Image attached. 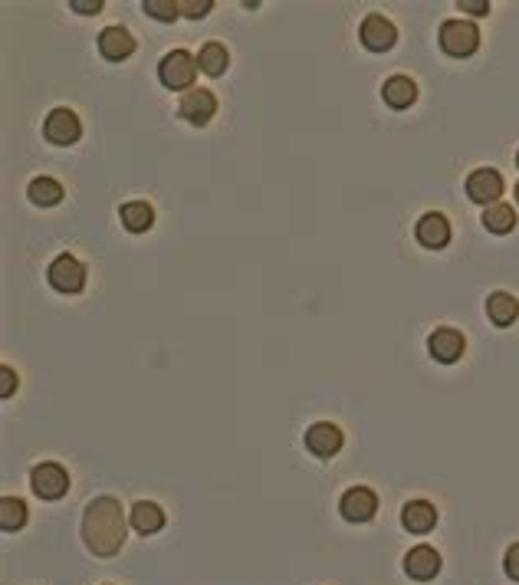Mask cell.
Masks as SVG:
<instances>
[{
	"label": "cell",
	"mask_w": 519,
	"mask_h": 585,
	"mask_svg": "<svg viewBox=\"0 0 519 585\" xmlns=\"http://www.w3.org/2000/svg\"><path fill=\"white\" fill-rule=\"evenodd\" d=\"M227 63H230V56H227L224 44H204V46H201L198 66L204 69L208 76H220V73L227 69Z\"/></svg>",
	"instance_id": "23"
},
{
	"label": "cell",
	"mask_w": 519,
	"mask_h": 585,
	"mask_svg": "<svg viewBox=\"0 0 519 585\" xmlns=\"http://www.w3.org/2000/svg\"><path fill=\"white\" fill-rule=\"evenodd\" d=\"M362 44L368 46L372 53H385L395 46V40H398V30H395V24H391L388 17H381V14H368V17L362 20Z\"/></svg>",
	"instance_id": "8"
},
{
	"label": "cell",
	"mask_w": 519,
	"mask_h": 585,
	"mask_svg": "<svg viewBox=\"0 0 519 585\" xmlns=\"http://www.w3.org/2000/svg\"><path fill=\"white\" fill-rule=\"evenodd\" d=\"M486 316H490V322L500 329L513 326L519 316V300L510 296V292H494V296L486 300Z\"/></svg>",
	"instance_id": "19"
},
{
	"label": "cell",
	"mask_w": 519,
	"mask_h": 585,
	"mask_svg": "<svg viewBox=\"0 0 519 585\" xmlns=\"http://www.w3.org/2000/svg\"><path fill=\"white\" fill-rule=\"evenodd\" d=\"M503 572H506L513 582H519V542H513L510 550H506V556H503Z\"/></svg>",
	"instance_id": "27"
},
{
	"label": "cell",
	"mask_w": 519,
	"mask_h": 585,
	"mask_svg": "<svg viewBox=\"0 0 519 585\" xmlns=\"http://www.w3.org/2000/svg\"><path fill=\"white\" fill-rule=\"evenodd\" d=\"M129 523L135 526V533L152 536V533H158V530L165 526V510L158 507V503H152V500H139V503L132 507Z\"/></svg>",
	"instance_id": "17"
},
{
	"label": "cell",
	"mask_w": 519,
	"mask_h": 585,
	"mask_svg": "<svg viewBox=\"0 0 519 585\" xmlns=\"http://www.w3.org/2000/svg\"><path fill=\"white\" fill-rule=\"evenodd\" d=\"M503 194V174L494 172V168H476L474 174L467 178V198L476 201V204H496Z\"/></svg>",
	"instance_id": "9"
},
{
	"label": "cell",
	"mask_w": 519,
	"mask_h": 585,
	"mask_svg": "<svg viewBox=\"0 0 519 585\" xmlns=\"http://www.w3.org/2000/svg\"><path fill=\"white\" fill-rule=\"evenodd\" d=\"M405 572L417 582H431L437 572H441V552L434 546H415V550L405 556Z\"/></svg>",
	"instance_id": "13"
},
{
	"label": "cell",
	"mask_w": 519,
	"mask_h": 585,
	"mask_svg": "<svg viewBox=\"0 0 519 585\" xmlns=\"http://www.w3.org/2000/svg\"><path fill=\"white\" fill-rule=\"evenodd\" d=\"M516 201H519V184H516Z\"/></svg>",
	"instance_id": "31"
},
{
	"label": "cell",
	"mask_w": 519,
	"mask_h": 585,
	"mask_svg": "<svg viewBox=\"0 0 519 585\" xmlns=\"http://www.w3.org/2000/svg\"><path fill=\"white\" fill-rule=\"evenodd\" d=\"M145 7V14L148 17H155V20H174V17H181V10H178V4L174 0H145L142 4Z\"/></svg>",
	"instance_id": "25"
},
{
	"label": "cell",
	"mask_w": 519,
	"mask_h": 585,
	"mask_svg": "<svg viewBox=\"0 0 519 585\" xmlns=\"http://www.w3.org/2000/svg\"><path fill=\"white\" fill-rule=\"evenodd\" d=\"M484 227L490 233H510L513 227H516V211H513L510 204H490L484 211Z\"/></svg>",
	"instance_id": "22"
},
{
	"label": "cell",
	"mask_w": 519,
	"mask_h": 585,
	"mask_svg": "<svg viewBox=\"0 0 519 585\" xmlns=\"http://www.w3.org/2000/svg\"><path fill=\"white\" fill-rule=\"evenodd\" d=\"M338 510L348 523H368L378 513V497H375L372 487H352V491L342 493Z\"/></svg>",
	"instance_id": "6"
},
{
	"label": "cell",
	"mask_w": 519,
	"mask_h": 585,
	"mask_svg": "<svg viewBox=\"0 0 519 585\" xmlns=\"http://www.w3.org/2000/svg\"><path fill=\"white\" fill-rule=\"evenodd\" d=\"M415 233L427 250H444L450 241V221L441 214V211H427V214L417 221Z\"/></svg>",
	"instance_id": "15"
},
{
	"label": "cell",
	"mask_w": 519,
	"mask_h": 585,
	"mask_svg": "<svg viewBox=\"0 0 519 585\" xmlns=\"http://www.w3.org/2000/svg\"><path fill=\"white\" fill-rule=\"evenodd\" d=\"M480 46V30L467 20H447L441 26V50L447 56H470Z\"/></svg>",
	"instance_id": "3"
},
{
	"label": "cell",
	"mask_w": 519,
	"mask_h": 585,
	"mask_svg": "<svg viewBox=\"0 0 519 585\" xmlns=\"http://www.w3.org/2000/svg\"><path fill=\"white\" fill-rule=\"evenodd\" d=\"M342 428L332 421H316L309 431H306V448L312 451L316 457H336L342 451Z\"/></svg>",
	"instance_id": "10"
},
{
	"label": "cell",
	"mask_w": 519,
	"mask_h": 585,
	"mask_svg": "<svg viewBox=\"0 0 519 585\" xmlns=\"http://www.w3.org/2000/svg\"><path fill=\"white\" fill-rule=\"evenodd\" d=\"M178 113H181V119H188L191 125H208L217 113L214 93H208V89H191V93H184Z\"/></svg>",
	"instance_id": "11"
},
{
	"label": "cell",
	"mask_w": 519,
	"mask_h": 585,
	"mask_svg": "<svg viewBox=\"0 0 519 585\" xmlns=\"http://www.w3.org/2000/svg\"><path fill=\"white\" fill-rule=\"evenodd\" d=\"M0 379H4V385H0V395H4V398L14 395V388H17V375H14V369H10V365H4V369H0Z\"/></svg>",
	"instance_id": "29"
},
{
	"label": "cell",
	"mask_w": 519,
	"mask_h": 585,
	"mask_svg": "<svg viewBox=\"0 0 519 585\" xmlns=\"http://www.w3.org/2000/svg\"><path fill=\"white\" fill-rule=\"evenodd\" d=\"M464 14H474V17H484V14H490V0H460L457 4Z\"/></svg>",
	"instance_id": "28"
},
{
	"label": "cell",
	"mask_w": 519,
	"mask_h": 585,
	"mask_svg": "<svg viewBox=\"0 0 519 585\" xmlns=\"http://www.w3.org/2000/svg\"><path fill=\"white\" fill-rule=\"evenodd\" d=\"M516 168H519V155H516Z\"/></svg>",
	"instance_id": "32"
},
{
	"label": "cell",
	"mask_w": 519,
	"mask_h": 585,
	"mask_svg": "<svg viewBox=\"0 0 519 585\" xmlns=\"http://www.w3.org/2000/svg\"><path fill=\"white\" fill-rule=\"evenodd\" d=\"M401 526H405L407 533L417 536L431 533L434 526H437V507L427 503V500H407L405 510H401Z\"/></svg>",
	"instance_id": "14"
},
{
	"label": "cell",
	"mask_w": 519,
	"mask_h": 585,
	"mask_svg": "<svg viewBox=\"0 0 519 585\" xmlns=\"http://www.w3.org/2000/svg\"><path fill=\"white\" fill-rule=\"evenodd\" d=\"M26 194H30V201L40 207H53L63 201V184L56 178H34L30 181V188H26Z\"/></svg>",
	"instance_id": "21"
},
{
	"label": "cell",
	"mask_w": 519,
	"mask_h": 585,
	"mask_svg": "<svg viewBox=\"0 0 519 585\" xmlns=\"http://www.w3.org/2000/svg\"><path fill=\"white\" fill-rule=\"evenodd\" d=\"M46 276H50V286L60 292H79L83 286H86V267L79 263L73 253H63V257H56L50 263V270H46Z\"/></svg>",
	"instance_id": "5"
},
{
	"label": "cell",
	"mask_w": 519,
	"mask_h": 585,
	"mask_svg": "<svg viewBox=\"0 0 519 585\" xmlns=\"http://www.w3.org/2000/svg\"><path fill=\"white\" fill-rule=\"evenodd\" d=\"M119 217H122V224H125V231H132V233H145L148 227L155 224V211H152V204H145V201H129V204H122Z\"/></svg>",
	"instance_id": "20"
},
{
	"label": "cell",
	"mask_w": 519,
	"mask_h": 585,
	"mask_svg": "<svg viewBox=\"0 0 519 585\" xmlns=\"http://www.w3.org/2000/svg\"><path fill=\"white\" fill-rule=\"evenodd\" d=\"M381 99L391 105V109H407V105L417 99V83L411 76H391L385 86H381Z\"/></svg>",
	"instance_id": "18"
},
{
	"label": "cell",
	"mask_w": 519,
	"mask_h": 585,
	"mask_svg": "<svg viewBox=\"0 0 519 585\" xmlns=\"http://www.w3.org/2000/svg\"><path fill=\"white\" fill-rule=\"evenodd\" d=\"M99 53L113 63L129 60L132 53H135V36L125 26H105L103 34H99Z\"/></svg>",
	"instance_id": "16"
},
{
	"label": "cell",
	"mask_w": 519,
	"mask_h": 585,
	"mask_svg": "<svg viewBox=\"0 0 519 585\" xmlns=\"http://www.w3.org/2000/svg\"><path fill=\"white\" fill-rule=\"evenodd\" d=\"M83 542L99 560H109L125 542V513L115 497H95L83 513Z\"/></svg>",
	"instance_id": "1"
},
{
	"label": "cell",
	"mask_w": 519,
	"mask_h": 585,
	"mask_svg": "<svg viewBox=\"0 0 519 585\" xmlns=\"http://www.w3.org/2000/svg\"><path fill=\"white\" fill-rule=\"evenodd\" d=\"M198 76V60L184 50H171L165 60L158 63V79L168 89H188Z\"/></svg>",
	"instance_id": "2"
},
{
	"label": "cell",
	"mask_w": 519,
	"mask_h": 585,
	"mask_svg": "<svg viewBox=\"0 0 519 585\" xmlns=\"http://www.w3.org/2000/svg\"><path fill=\"white\" fill-rule=\"evenodd\" d=\"M76 14H99L103 10V0H73L70 4Z\"/></svg>",
	"instance_id": "30"
},
{
	"label": "cell",
	"mask_w": 519,
	"mask_h": 585,
	"mask_svg": "<svg viewBox=\"0 0 519 585\" xmlns=\"http://www.w3.org/2000/svg\"><path fill=\"white\" fill-rule=\"evenodd\" d=\"M464 349H467V342H464V336H460L457 329H437V332H431V339H427V352H431V359H437L441 365H454V362L464 355Z\"/></svg>",
	"instance_id": "12"
},
{
	"label": "cell",
	"mask_w": 519,
	"mask_h": 585,
	"mask_svg": "<svg viewBox=\"0 0 519 585\" xmlns=\"http://www.w3.org/2000/svg\"><path fill=\"white\" fill-rule=\"evenodd\" d=\"M26 523V503L17 497H4L0 500V526L7 533H17L20 526Z\"/></svg>",
	"instance_id": "24"
},
{
	"label": "cell",
	"mask_w": 519,
	"mask_h": 585,
	"mask_svg": "<svg viewBox=\"0 0 519 585\" xmlns=\"http://www.w3.org/2000/svg\"><path fill=\"white\" fill-rule=\"evenodd\" d=\"M30 487H34V493L40 500H60L63 493L70 491V473H66L63 464L46 461V464L34 467V473H30Z\"/></svg>",
	"instance_id": "4"
},
{
	"label": "cell",
	"mask_w": 519,
	"mask_h": 585,
	"mask_svg": "<svg viewBox=\"0 0 519 585\" xmlns=\"http://www.w3.org/2000/svg\"><path fill=\"white\" fill-rule=\"evenodd\" d=\"M44 132L53 145H76L79 135H83V125H79L73 109H53V113L46 115Z\"/></svg>",
	"instance_id": "7"
},
{
	"label": "cell",
	"mask_w": 519,
	"mask_h": 585,
	"mask_svg": "<svg viewBox=\"0 0 519 585\" xmlns=\"http://www.w3.org/2000/svg\"><path fill=\"white\" fill-rule=\"evenodd\" d=\"M211 7H214V0H178V10H181V17H208Z\"/></svg>",
	"instance_id": "26"
}]
</instances>
